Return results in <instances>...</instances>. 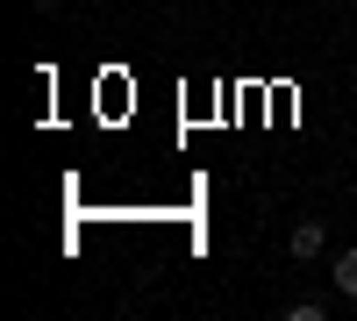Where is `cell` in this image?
<instances>
[{"instance_id": "obj_3", "label": "cell", "mask_w": 357, "mask_h": 321, "mask_svg": "<svg viewBox=\"0 0 357 321\" xmlns=\"http://www.w3.org/2000/svg\"><path fill=\"white\" fill-rule=\"evenodd\" d=\"M321 314H329V300H293L286 307V321H321Z\"/></svg>"}, {"instance_id": "obj_1", "label": "cell", "mask_w": 357, "mask_h": 321, "mask_svg": "<svg viewBox=\"0 0 357 321\" xmlns=\"http://www.w3.org/2000/svg\"><path fill=\"white\" fill-rule=\"evenodd\" d=\"M321 243H329V236H321V221H301V228L286 236V250H293V257H321Z\"/></svg>"}, {"instance_id": "obj_2", "label": "cell", "mask_w": 357, "mask_h": 321, "mask_svg": "<svg viewBox=\"0 0 357 321\" xmlns=\"http://www.w3.org/2000/svg\"><path fill=\"white\" fill-rule=\"evenodd\" d=\"M336 293H343V300H357V243L336 257Z\"/></svg>"}]
</instances>
